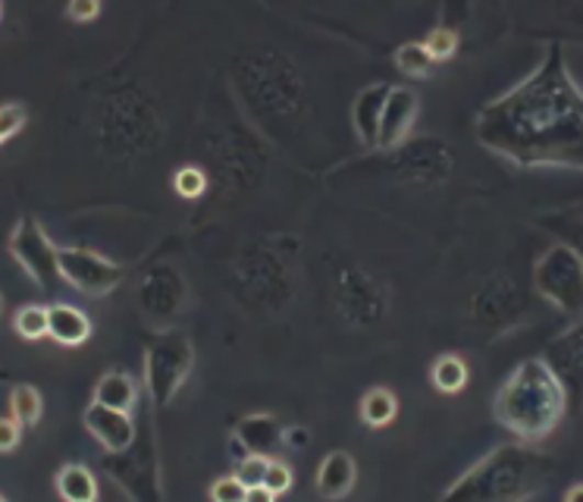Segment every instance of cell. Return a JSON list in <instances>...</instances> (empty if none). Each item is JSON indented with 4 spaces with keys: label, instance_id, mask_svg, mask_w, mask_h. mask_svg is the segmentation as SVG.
I'll list each match as a JSON object with an SVG mask.
<instances>
[{
    "label": "cell",
    "instance_id": "cell-5",
    "mask_svg": "<svg viewBox=\"0 0 583 502\" xmlns=\"http://www.w3.org/2000/svg\"><path fill=\"white\" fill-rule=\"evenodd\" d=\"M534 286L556 311L571 321L583 317V258L571 245L556 242L542 252L534 264Z\"/></svg>",
    "mask_w": 583,
    "mask_h": 502
},
{
    "label": "cell",
    "instance_id": "cell-37",
    "mask_svg": "<svg viewBox=\"0 0 583 502\" xmlns=\"http://www.w3.org/2000/svg\"><path fill=\"white\" fill-rule=\"evenodd\" d=\"M0 314H3V295H0Z\"/></svg>",
    "mask_w": 583,
    "mask_h": 502
},
{
    "label": "cell",
    "instance_id": "cell-2",
    "mask_svg": "<svg viewBox=\"0 0 583 502\" xmlns=\"http://www.w3.org/2000/svg\"><path fill=\"white\" fill-rule=\"evenodd\" d=\"M556 461L527 443H502L477 459L436 502H530L549 487Z\"/></svg>",
    "mask_w": 583,
    "mask_h": 502
},
{
    "label": "cell",
    "instance_id": "cell-7",
    "mask_svg": "<svg viewBox=\"0 0 583 502\" xmlns=\"http://www.w3.org/2000/svg\"><path fill=\"white\" fill-rule=\"evenodd\" d=\"M540 358L559 380L568 399V412L583 415V317L571 321L559 336H552Z\"/></svg>",
    "mask_w": 583,
    "mask_h": 502
},
{
    "label": "cell",
    "instance_id": "cell-39",
    "mask_svg": "<svg viewBox=\"0 0 583 502\" xmlns=\"http://www.w3.org/2000/svg\"><path fill=\"white\" fill-rule=\"evenodd\" d=\"M0 16H3V7H0Z\"/></svg>",
    "mask_w": 583,
    "mask_h": 502
},
{
    "label": "cell",
    "instance_id": "cell-24",
    "mask_svg": "<svg viewBox=\"0 0 583 502\" xmlns=\"http://www.w3.org/2000/svg\"><path fill=\"white\" fill-rule=\"evenodd\" d=\"M267 465H270L267 456H248V459L236 461V481L242 483L245 490H248V487H264Z\"/></svg>",
    "mask_w": 583,
    "mask_h": 502
},
{
    "label": "cell",
    "instance_id": "cell-22",
    "mask_svg": "<svg viewBox=\"0 0 583 502\" xmlns=\"http://www.w3.org/2000/svg\"><path fill=\"white\" fill-rule=\"evenodd\" d=\"M13 327L20 333L22 339L35 343V339H44L47 336V308L42 305H25L16 311L13 317Z\"/></svg>",
    "mask_w": 583,
    "mask_h": 502
},
{
    "label": "cell",
    "instance_id": "cell-31",
    "mask_svg": "<svg viewBox=\"0 0 583 502\" xmlns=\"http://www.w3.org/2000/svg\"><path fill=\"white\" fill-rule=\"evenodd\" d=\"M564 245H571L583 258V220L568 217V239H564Z\"/></svg>",
    "mask_w": 583,
    "mask_h": 502
},
{
    "label": "cell",
    "instance_id": "cell-29",
    "mask_svg": "<svg viewBox=\"0 0 583 502\" xmlns=\"http://www.w3.org/2000/svg\"><path fill=\"white\" fill-rule=\"evenodd\" d=\"M22 443V424L16 417H0V456H10Z\"/></svg>",
    "mask_w": 583,
    "mask_h": 502
},
{
    "label": "cell",
    "instance_id": "cell-33",
    "mask_svg": "<svg viewBox=\"0 0 583 502\" xmlns=\"http://www.w3.org/2000/svg\"><path fill=\"white\" fill-rule=\"evenodd\" d=\"M229 456H233V461H242V459H248V456H251V453L245 449V443H242L236 434L229 437Z\"/></svg>",
    "mask_w": 583,
    "mask_h": 502
},
{
    "label": "cell",
    "instance_id": "cell-14",
    "mask_svg": "<svg viewBox=\"0 0 583 502\" xmlns=\"http://www.w3.org/2000/svg\"><path fill=\"white\" fill-rule=\"evenodd\" d=\"M91 333H94V327H91V317H88L86 311L64 305V302L47 308V336L54 343H60V346H82V343L91 339Z\"/></svg>",
    "mask_w": 583,
    "mask_h": 502
},
{
    "label": "cell",
    "instance_id": "cell-25",
    "mask_svg": "<svg viewBox=\"0 0 583 502\" xmlns=\"http://www.w3.org/2000/svg\"><path fill=\"white\" fill-rule=\"evenodd\" d=\"M264 487L273 493V497H282V493H289L292 487H295V471L285 465V461H273L267 465V478H264Z\"/></svg>",
    "mask_w": 583,
    "mask_h": 502
},
{
    "label": "cell",
    "instance_id": "cell-10",
    "mask_svg": "<svg viewBox=\"0 0 583 502\" xmlns=\"http://www.w3.org/2000/svg\"><path fill=\"white\" fill-rule=\"evenodd\" d=\"M417 113H421L417 94L405 86L392 88L386 98V108H383V120H380L377 148H380V152H392V148H399V145H402V142L411 135V130H414Z\"/></svg>",
    "mask_w": 583,
    "mask_h": 502
},
{
    "label": "cell",
    "instance_id": "cell-28",
    "mask_svg": "<svg viewBox=\"0 0 583 502\" xmlns=\"http://www.w3.org/2000/svg\"><path fill=\"white\" fill-rule=\"evenodd\" d=\"M208 497H211V502H245V487L236 481V475H229V478H220V481L211 483Z\"/></svg>",
    "mask_w": 583,
    "mask_h": 502
},
{
    "label": "cell",
    "instance_id": "cell-30",
    "mask_svg": "<svg viewBox=\"0 0 583 502\" xmlns=\"http://www.w3.org/2000/svg\"><path fill=\"white\" fill-rule=\"evenodd\" d=\"M98 13H101V3H98V0H72V3L66 7V16L72 22H91Z\"/></svg>",
    "mask_w": 583,
    "mask_h": 502
},
{
    "label": "cell",
    "instance_id": "cell-38",
    "mask_svg": "<svg viewBox=\"0 0 583 502\" xmlns=\"http://www.w3.org/2000/svg\"><path fill=\"white\" fill-rule=\"evenodd\" d=\"M0 502H7V497H3V493H0Z\"/></svg>",
    "mask_w": 583,
    "mask_h": 502
},
{
    "label": "cell",
    "instance_id": "cell-3",
    "mask_svg": "<svg viewBox=\"0 0 583 502\" xmlns=\"http://www.w3.org/2000/svg\"><path fill=\"white\" fill-rule=\"evenodd\" d=\"M568 415L559 380L542 365V358H527L505 377V383L493 395V417L518 443H540Z\"/></svg>",
    "mask_w": 583,
    "mask_h": 502
},
{
    "label": "cell",
    "instance_id": "cell-26",
    "mask_svg": "<svg viewBox=\"0 0 583 502\" xmlns=\"http://www.w3.org/2000/svg\"><path fill=\"white\" fill-rule=\"evenodd\" d=\"M25 120H29V110L22 104H16V101L13 104H0V145L10 142L16 132H22Z\"/></svg>",
    "mask_w": 583,
    "mask_h": 502
},
{
    "label": "cell",
    "instance_id": "cell-9",
    "mask_svg": "<svg viewBox=\"0 0 583 502\" xmlns=\"http://www.w3.org/2000/svg\"><path fill=\"white\" fill-rule=\"evenodd\" d=\"M101 465L135 502H160V468H157L154 446L142 453V443L135 437L130 453L108 456Z\"/></svg>",
    "mask_w": 583,
    "mask_h": 502
},
{
    "label": "cell",
    "instance_id": "cell-20",
    "mask_svg": "<svg viewBox=\"0 0 583 502\" xmlns=\"http://www.w3.org/2000/svg\"><path fill=\"white\" fill-rule=\"evenodd\" d=\"M10 412H13L10 417H16L22 427H35L44 415L42 393L32 383H16L10 390Z\"/></svg>",
    "mask_w": 583,
    "mask_h": 502
},
{
    "label": "cell",
    "instance_id": "cell-36",
    "mask_svg": "<svg viewBox=\"0 0 583 502\" xmlns=\"http://www.w3.org/2000/svg\"><path fill=\"white\" fill-rule=\"evenodd\" d=\"M3 380H7V371H3V368H0V383H3Z\"/></svg>",
    "mask_w": 583,
    "mask_h": 502
},
{
    "label": "cell",
    "instance_id": "cell-23",
    "mask_svg": "<svg viewBox=\"0 0 583 502\" xmlns=\"http://www.w3.org/2000/svg\"><path fill=\"white\" fill-rule=\"evenodd\" d=\"M458 32L455 29H449V25H439V29H433L430 35H427V42H424V47L430 51V57L436 60V64H442V60H452L455 51H458Z\"/></svg>",
    "mask_w": 583,
    "mask_h": 502
},
{
    "label": "cell",
    "instance_id": "cell-34",
    "mask_svg": "<svg viewBox=\"0 0 583 502\" xmlns=\"http://www.w3.org/2000/svg\"><path fill=\"white\" fill-rule=\"evenodd\" d=\"M285 443H289V446H304V443H307V431H304V427L285 431Z\"/></svg>",
    "mask_w": 583,
    "mask_h": 502
},
{
    "label": "cell",
    "instance_id": "cell-19",
    "mask_svg": "<svg viewBox=\"0 0 583 502\" xmlns=\"http://www.w3.org/2000/svg\"><path fill=\"white\" fill-rule=\"evenodd\" d=\"M468 380H471V371H468V365H464L458 355H442V358L433 361L430 383L439 390V393L446 395L461 393V390L468 387Z\"/></svg>",
    "mask_w": 583,
    "mask_h": 502
},
{
    "label": "cell",
    "instance_id": "cell-16",
    "mask_svg": "<svg viewBox=\"0 0 583 502\" xmlns=\"http://www.w3.org/2000/svg\"><path fill=\"white\" fill-rule=\"evenodd\" d=\"M94 402L104 409H113V412L132 415V409L138 402V383L126 371H108L94 387Z\"/></svg>",
    "mask_w": 583,
    "mask_h": 502
},
{
    "label": "cell",
    "instance_id": "cell-27",
    "mask_svg": "<svg viewBox=\"0 0 583 502\" xmlns=\"http://www.w3.org/2000/svg\"><path fill=\"white\" fill-rule=\"evenodd\" d=\"M173 186L182 198H198L204 192L208 179H204V174H201L198 167H182V170H176Z\"/></svg>",
    "mask_w": 583,
    "mask_h": 502
},
{
    "label": "cell",
    "instance_id": "cell-8",
    "mask_svg": "<svg viewBox=\"0 0 583 502\" xmlns=\"http://www.w3.org/2000/svg\"><path fill=\"white\" fill-rule=\"evenodd\" d=\"M126 267L108 261L98 252L88 248H60V280L86 295H110L123 283Z\"/></svg>",
    "mask_w": 583,
    "mask_h": 502
},
{
    "label": "cell",
    "instance_id": "cell-17",
    "mask_svg": "<svg viewBox=\"0 0 583 502\" xmlns=\"http://www.w3.org/2000/svg\"><path fill=\"white\" fill-rule=\"evenodd\" d=\"M54 483L64 502H98V481L82 461H69L64 468H57Z\"/></svg>",
    "mask_w": 583,
    "mask_h": 502
},
{
    "label": "cell",
    "instance_id": "cell-6",
    "mask_svg": "<svg viewBox=\"0 0 583 502\" xmlns=\"http://www.w3.org/2000/svg\"><path fill=\"white\" fill-rule=\"evenodd\" d=\"M10 258L25 270V277L44 292L57 289L60 280V248L44 233V226L32 214H22L10 233Z\"/></svg>",
    "mask_w": 583,
    "mask_h": 502
},
{
    "label": "cell",
    "instance_id": "cell-13",
    "mask_svg": "<svg viewBox=\"0 0 583 502\" xmlns=\"http://www.w3.org/2000/svg\"><path fill=\"white\" fill-rule=\"evenodd\" d=\"M355 478H358L355 459L348 456L346 449H333L317 468V493L329 502L346 500L351 487H355Z\"/></svg>",
    "mask_w": 583,
    "mask_h": 502
},
{
    "label": "cell",
    "instance_id": "cell-4",
    "mask_svg": "<svg viewBox=\"0 0 583 502\" xmlns=\"http://www.w3.org/2000/svg\"><path fill=\"white\" fill-rule=\"evenodd\" d=\"M194 368L192 339L179 330H160L145 346V395L154 412L167 409Z\"/></svg>",
    "mask_w": 583,
    "mask_h": 502
},
{
    "label": "cell",
    "instance_id": "cell-32",
    "mask_svg": "<svg viewBox=\"0 0 583 502\" xmlns=\"http://www.w3.org/2000/svg\"><path fill=\"white\" fill-rule=\"evenodd\" d=\"M245 502H277V497L267 487H248L245 490Z\"/></svg>",
    "mask_w": 583,
    "mask_h": 502
},
{
    "label": "cell",
    "instance_id": "cell-11",
    "mask_svg": "<svg viewBox=\"0 0 583 502\" xmlns=\"http://www.w3.org/2000/svg\"><path fill=\"white\" fill-rule=\"evenodd\" d=\"M82 424L91 437L98 439L110 456H120V453H130L132 443L138 437V427L135 421L126 412H113V409H104L98 402H91L82 415Z\"/></svg>",
    "mask_w": 583,
    "mask_h": 502
},
{
    "label": "cell",
    "instance_id": "cell-21",
    "mask_svg": "<svg viewBox=\"0 0 583 502\" xmlns=\"http://www.w3.org/2000/svg\"><path fill=\"white\" fill-rule=\"evenodd\" d=\"M395 66L408 79H427L436 69V60L430 57V51L424 47V42H405L395 51Z\"/></svg>",
    "mask_w": 583,
    "mask_h": 502
},
{
    "label": "cell",
    "instance_id": "cell-15",
    "mask_svg": "<svg viewBox=\"0 0 583 502\" xmlns=\"http://www.w3.org/2000/svg\"><path fill=\"white\" fill-rule=\"evenodd\" d=\"M236 437L251 456H270L285 443V427L273 415H248L238 421Z\"/></svg>",
    "mask_w": 583,
    "mask_h": 502
},
{
    "label": "cell",
    "instance_id": "cell-35",
    "mask_svg": "<svg viewBox=\"0 0 583 502\" xmlns=\"http://www.w3.org/2000/svg\"><path fill=\"white\" fill-rule=\"evenodd\" d=\"M564 502H583V483H574V487L564 493Z\"/></svg>",
    "mask_w": 583,
    "mask_h": 502
},
{
    "label": "cell",
    "instance_id": "cell-18",
    "mask_svg": "<svg viewBox=\"0 0 583 502\" xmlns=\"http://www.w3.org/2000/svg\"><path fill=\"white\" fill-rule=\"evenodd\" d=\"M361 421L373 427V431H383L389 427L395 415H399V395L386 390V387H373L368 393L361 395V409H358Z\"/></svg>",
    "mask_w": 583,
    "mask_h": 502
},
{
    "label": "cell",
    "instance_id": "cell-12",
    "mask_svg": "<svg viewBox=\"0 0 583 502\" xmlns=\"http://www.w3.org/2000/svg\"><path fill=\"white\" fill-rule=\"evenodd\" d=\"M389 91H392V86H386V82H373V86H368L355 98L351 120H355L358 138H361L368 148H377V135H380V120H383V108H386Z\"/></svg>",
    "mask_w": 583,
    "mask_h": 502
},
{
    "label": "cell",
    "instance_id": "cell-1",
    "mask_svg": "<svg viewBox=\"0 0 583 502\" xmlns=\"http://www.w3.org/2000/svg\"><path fill=\"white\" fill-rule=\"evenodd\" d=\"M477 142L520 170H583V88L559 44L518 86L477 110Z\"/></svg>",
    "mask_w": 583,
    "mask_h": 502
}]
</instances>
